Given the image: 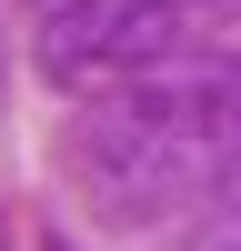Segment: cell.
<instances>
[{"instance_id":"cell-1","label":"cell","mask_w":241,"mask_h":251,"mask_svg":"<svg viewBox=\"0 0 241 251\" xmlns=\"http://www.w3.org/2000/svg\"><path fill=\"white\" fill-rule=\"evenodd\" d=\"M71 171L91 181L100 211L141 221V231L211 201L221 171H231V80H221V60H191V71L151 60V71L111 80V100L71 141Z\"/></svg>"},{"instance_id":"cell-2","label":"cell","mask_w":241,"mask_h":251,"mask_svg":"<svg viewBox=\"0 0 241 251\" xmlns=\"http://www.w3.org/2000/svg\"><path fill=\"white\" fill-rule=\"evenodd\" d=\"M221 0H40V80L60 91H111V80L181 60V40Z\"/></svg>"},{"instance_id":"cell-3","label":"cell","mask_w":241,"mask_h":251,"mask_svg":"<svg viewBox=\"0 0 241 251\" xmlns=\"http://www.w3.org/2000/svg\"><path fill=\"white\" fill-rule=\"evenodd\" d=\"M201 251H231V211H221V191H211V211H201Z\"/></svg>"},{"instance_id":"cell-4","label":"cell","mask_w":241,"mask_h":251,"mask_svg":"<svg viewBox=\"0 0 241 251\" xmlns=\"http://www.w3.org/2000/svg\"><path fill=\"white\" fill-rule=\"evenodd\" d=\"M0 71H10V40H0Z\"/></svg>"}]
</instances>
